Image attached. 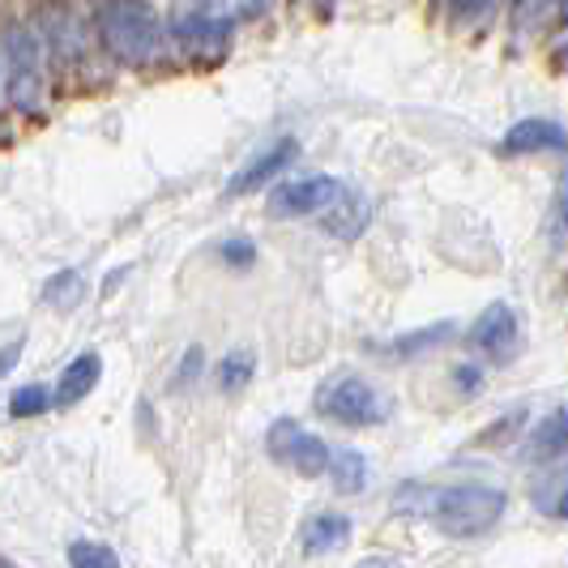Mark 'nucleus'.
Listing matches in <instances>:
<instances>
[{"label": "nucleus", "instance_id": "1", "mask_svg": "<svg viewBox=\"0 0 568 568\" xmlns=\"http://www.w3.org/2000/svg\"><path fill=\"white\" fill-rule=\"evenodd\" d=\"M509 509V496L484 484H457L445 491H432V526L445 539H484L500 526V517Z\"/></svg>", "mask_w": 568, "mask_h": 568}, {"label": "nucleus", "instance_id": "2", "mask_svg": "<svg viewBox=\"0 0 568 568\" xmlns=\"http://www.w3.org/2000/svg\"><path fill=\"white\" fill-rule=\"evenodd\" d=\"M99 30H103L108 48L120 60L142 64V60H154V52H159V22L150 18L142 0H108L99 9Z\"/></svg>", "mask_w": 568, "mask_h": 568}, {"label": "nucleus", "instance_id": "3", "mask_svg": "<svg viewBox=\"0 0 568 568\" xmlns=\"http://www.w3.org/2000/svg\"><path fill=\"white\" fill-rule=\"evenodd\" d=\"M316 415L342 427H381L389 419V398L364 376H338L334 385L316 389Z\"/></svg>", "mask_w": 568, "mask_h": 568}, {"label": "nucleus", "instance_id": "4", "mask_svg": "<svg viewBox=\"0 0 568 568\" xmlns=\"http://www.w3.org/2000/svg\"><path fill=\"white\" fill-rule=\"evenodd\" d=\"M265 449H270V457H274L283 470H295V475H304V479L329 475V445H325L316 432L300 427L295 419L270 424V432H265Z\"/></svg>", "mask_w": 568, "mask_h": 568}, {"label": "nucleus", "instance_id": "5", "mask_svg": "<svg viewBox=\"0 0 568 568\" xmlns=\"http://www.w3.org/2000/svg\"><path fill=\"white\" fill-rule=\"evenodd\" d=\"M4 60H9V99L13 108L34 112L43 99V60H39V43L34 34L13 27L4 34Z\"/></svg>", "mask_w": 568, "mask_h": 568}, {"label": "nucleus", "instance_id": "6", "mask_svg": "<svg viewBox=\"0 0 568 568\" xmlns=\"http://www.w3.org/2000/svg\"><path fill=\"white\" fill-rule=\"evenodd\" d=\"M470 342L484 351L491 364H513L521 355V325L505 300L487 304L484 316L470 325Z\"/></svg>", "mask_w": 568, "mask_h": 568}, {"label": "nucleus", "instance_id": "7", "mask_svg": "<svg viewBox=\"0 0 568 568\" xmlns=\"http://www.w3.org/2000/svg\"><path fill=\"white\" fill-rule=\"evenodd\" d=\"M342 189L346 184L334 175H308V180H295V184H278L270 193V214L274 219H308V214H321Z\"/></svg>", "mask_w": 568, "mask_h": 568}, {"label": "nucleus", "instance_id": "8", "mask_svg": "<svg viewBox=\"0 0 568 568\" xmlns=\"http://www.w3.org/2000/svg\"><path fill=\"white\" fill-rule=\"evenodd\" d=\"M295 159H300V142H295V138H283L278 145H270L265 154H256L253 163H248V168H244L240 175H235V180H231L227 197H244V193H256L265 180H274V175H278L286 163H295Z\"/></svg>", "mask_w": 568, "mask_h": 568}, {"label": "nucleus", "instance_id": "9", "mask_svg": "<svg viewBox=\"0 0 568 568\" xmlns=\"http://www.w3.org/2000/svg\"><path fill=\"white\" fill-rule=\"evenodd\" d=\"M539 150H568V133L560 124H551V120H521V124H513L509 133H505V142H500V154L505 159H517V154H539Z\"/></svg>", "mask_w": 568, "mask_h": 568}, {"label": "nucleus", "instance_id": "10", "mask_svg": "<svg viewBox=\"0 0 568 568\" xmlns=\"http://www.w3.org/2000/svg\"><path fill=\"white\" fill-rule=\"evenodd\" d=\"M368 219H372L368 201L359 197V193H346V189L321 210V227H325V235H334V240H359L364 227H368Z\"/></svg>", "mask_w": 568, "mask_h": 568}, {"label": "nucleus", "instance_id": "11", "mask_svg": "<svg viewBox=\"0 0 568 568\" xmlns=\"http://www.w3.org/2000/svg\"><path fill=\"white\" fill-rule=\"evenodd\" d=\"M565 454H568V410L565 406H556L547 419L535 424L521 457H526L530 466H547V462H556V457H565Z\"/></svg>", "mask_w": 568, "mask_h": 568}, {"label": "nucleus", "instance_id": "12", "mask_svg": "<svg viewBox=\"0 0 568 568\" xmlns=\"http://www.w3.org/2000/svg\"><path fill=\"white\" fill-rule=\"evenodd\" d=\"M99 381H103V355H99V351H85V355H78L69 368L60 372L52 406H73V402L90 398V389H94Z\"/></svg>", "mask_w": 568, "mask_h": 568}, {"label": "nucleus", "instance_id": "13", "mask_svg": "<svg viewBox=\"0 0 568 568\" xmlns=\"http://www.w3.org/2000/svg\"><path fill=\"white\" fill-rule=\"evenodd\" d=\"M346 539H351V517L338 509L313 513V517L304 521V551H308V556L334 551V547H342Z\"/></svg>", "mask_w": 568, "mask_h": 568}, {"label": "nucleus", "instance_id": "14", "mask_svg": "<svg viewBox=\"0 0 568 568\" xmlns=\"http://www.w3.org/2000/svg\"><path fill=\"white\" fill-rule=\"evenodd\" d=\"M329 479H334V487H338L342 496L368 491V484H372L368 457L359 454V449H338V454H329Z\"/></svg>", "mask_w": 568, "mask_h": 568}, {"label": "nucleus", "instance_id": "15", "mask_svg": "<svg viewBox=\"0 0 568 568\" xmlns=\"http://www.w3.org/2000/svg\"><path fill=\"white\" fill-rule=\"evenodd\" d=\"M82 295H85V283L78 270H60V274H52V278L43 283V304H52V308H60V313L78 308Z\"/></svg>", "mask_w": 568, "mask_h": 568}, {"label": "nucleus", "instance_id": "16", "mask_svg": "<svg viewBox=\"0 0 568 568\" xmlns=\"http://www.w3.org/2000/svg\"><path fill=\"white\" fill-rule=\"evenodd\" d=\"M253 359L248 355H227L223 364H219V389L223 394H240L248 381H253Z\"/></svg>", "mask_w": 568, "mask_h": 568}, {"label": "nucleus", "instance_id": "17", "mask_svg": "<svg viewBox=\"0 0 568 568\" xmlns=\"http://www.w3.org/2000/svg\"><path fill=\"white\" fill-rule=\"evenodd\" d=\"M69 565L78 568H115L120 565V556H115L112 547H103V542H73L69 547Z\"/></svg>", "mask_w": 568, "mask_h": 568}, {"label": "nucleus", "instance_id": "18", "mask_svg": "<svg viewBox=\"0 0 568 568\" xmlns=\"http://www.w3.org/2000/svg\"><path fill=\"white\" fill-rule=\"evenodd\" d=\"M52 406V394L43 389V385H27V389H18L13 398H9V415L13 419H30V415H43Z\"/></svg>", "mask_w": 568, "mask_h": 568}, {"label": "nucleus", "instance_id": "19", "mask_svg": "<svg viewBox=\"0 0 568 568\" xmlns=\"http://www.w3.org/2000/svg\"><path fill=\"white\" fill-rule=\"evenodd\" d=\"M449 329H454V325H449V321H445V325H432V329H419V334H415V338H402V342H394V346H389V351H398V355H415V351H424V346H440V342L449 338Z\"/></svg>", "mask_w": 568, "mask_h": 568}, {"label": "nucleus", "instance_id": "20", "mask_svg": "<svg viewBox=\"0 0 568 568\" xmlns=\"http://www.w3.org/2000/svg\"><path fill=\"white\" fill-rule=\"evenodd\" d=\"M219 256H223L227 265H235V270H248L256 261V248L248 240H223V244H219Z\"/></svg>", "mask_w": 568, "mask_h": 568}, {"label": "nucleus", "instance_id": "21", "mask_svg": "<svg viewBox=\"0 0 568 568\" xmlns=\"http://www.w3.org/2000/svg\"><path fill=\"white\" fill-rule=\"evenodd\" d=\"M454 389H457V394H479V389H484V372L475 368V364H457V368H454Z\"/></svg>", "mask_w": 568, "mask_h": 568}, {"label": "nucleus", "instance_id": "22", "mask_svg": "<svg viewBox=\"0 0 568 568\" xmlns=\"http://www.w3.org/2000/svg\"><path fill=\"white\" fill-rule=\"evenodd\" d=\"M197 372H201V346H193V351H189V355H184V368H180V385H184V381H189V376H193V381H197Z\"/></svg>", "mask_w": 568, "mask_h": 568}, {"label": "nucleus", "instance_id": "23", "mask_svg": "<svg viewBox=\"0 0 568 568\" xmlns=\"http://www.w3.org/2000/svg\"><path fill=\"white\" fill-rule=\"evenodd\" d=\"M18 355H22V342H9V346L0 351V376H4V372L18 364Z\"/></svg>", "mask_w": 568, "mask_h": 568}, {"label": "nucleus", "instance_id": "24", "mask_svg": "<svg viewBox=\"0 0 568 568\" xmlns=\"http://www.w3.org/2000/svg\"><path fill=\"white\" fill-rule=\"evenodd\" d=\"M560 231L568 235V180H565V201H560Z\"/></svg>", "mask_w": 568, "mask_h": 568}, {"label": "nucleus", "instance_id": "25", "mask_svg": "<svg viewBox=\"0 0 568 568\" xmlns=\"http://www.w3.org/2000/svg\"><path fill=\"white\" fill-rule=\"evenodd\" d=\"M556 517H565L568 521V487L560 491V500H556Z\"/></svg>", "mask_w": 568, "mask_h": 568}]
</instances>
